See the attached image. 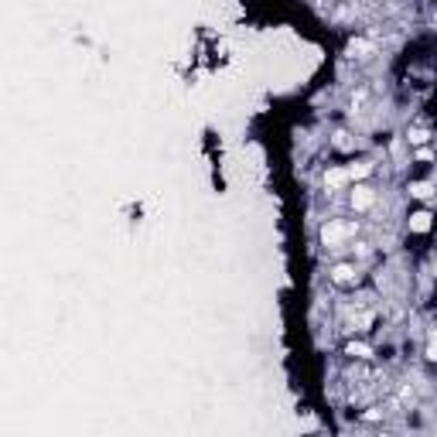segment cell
<instances>
[{
    "label": "cell",
    "instance_id": "6da1fadb",
    "mask_svg": "<svg viewBox=\"0 0 437 437\" xmlns=\"http://www.w3.org/2000/svg\"><path fill=\"white\" fill-rule=\"evenodd\" d=\"M328 277H332V283H338V287H356V283H359V267H356V263H335L332 270H328Z\"/></svg>",
    "mask_w": 437,
    "mask_h": 437
},
{
    "label": "cell",
    "instance_id": "7a4b0ae2",
    "mask_svg": "<svg viewBox=\"0 0 437 437\" xmlns=\"http://www.w3.org/2000/svg\"><path fill=\"white\" fill-rule=\"evenodd\" d=\"M356 232V226L352 222H342V219H332L325 229H321V243H328V246H335V243H342L345 236H352Z\"/></svg>",
    "mask_w": 437,
    "mask_h": 437
},
{
    "label": "cell",
    "instance_id": "3957f363",
    "mask_svg": "<svg viewBox=\"0 0 437 437\" xmlns=\"http://www.w3.org/2000/svg\"><path fill=\"white\" fill-rule=\"evenodd\" d=\"M352 195H349V202L356 212H369V208L376 206V191L369 188V184H356V188H349Z\"/></svg>",
    "mask_w": 437,
    "mask_h": 437
},
{
    "label": "cell",
    "instance_id": "277c9868",
    "mask_svg": "<svg viewBox=\"0 0 437 437\" xmlns=\"http://www.w3.org/2000/svg\"><path fill=\"white\" fill-rule=\"evenodd\" d=\"M431 226H434V215L427 208H420V212L410 215V232H431Z\"/></svg>",
    "mask_w": 437,
    "mask_h": 437
},
{
    "label": "cell",
    "instance_id": "5b68a950",
    "mask_svg": "<svg viewBox=\"0 0 437 437\" xmlns=\"http://www.w3.org/2000/svg\"><path fill=\"white\" fill-rule=\"evenodd\" d=\"M434 195H437V188L431 181H413L410 184V199H417V202H431Z\"/></svg>",
    "mask_w": 437,
    "mask_h": 437
},
{
    "label": "cell",
    "instance_id": "8992f818",
    "mask_svg": "<svg viewBox=\"0 0 437 437\" xmlns=\"http://www.w3.org/2000/svg\"><path fill=\"white\" fill-rule=\"evenodd\" d=\"M352 175H349V168H332L328 175H325V188H342V184H349Z\"/></svg>",
    "mask_w": 437,
    "mask_h": 437
},
{
    "label": "cell",
    "instance_id": "52a82bcc",
    "mask_svg": "<svg viewBox=\"0 0 437 437\" xmlns=\"http://www.w3.org/2000/svg\"><path fill=\"white\" fill-rule=\"evenodd\" d=\"M345 356H349V359H372V349H369L365 342H349V345H345Z\"/></svg>",
    "mask_w": 437,
    "mask_h": 437
},
{
    "label": "cell",
    "instance_id": "ba28073f",
    "mask_svg": "<svg viewBox=\"0 0 437 437\" xmlns=\"http://www.w3.org/2000/svg\"><path fill=\"white\" fill-rule=\"evenodd\" d=\"M407 140H410L413 147H420V144H427V140H431V133H427L424 127H413V130H407Z\"/></svg>",
    "mask_w": 437,
    "mask_h": 437
},
{
    "label": "cell",
    "instance_id": "9c48e42d",
    "mask_svg": "<svg viewBox=\"0 0 437 437\" xmlns=\"http://www.w3.org/2000/svg\"><path fill=\"white\" fill-rule=\"evenodd\" d=\"M427 359H437V328H431L427 335Z\"/></svg>",
    "mask_w": 437,
    "mask_h": 437
},
{
    "label": "cell",
    "instance_id": "30bf717a",
    "mask_svg": "<svg viewBox=\"0 0 437 437\" xmlns=\"http://www.w3.org/2000/svg\"><path fill=\"white\" fill-rule=\"evenodd\" d=\"M434 21H437V11H434Z\"/></svg>",
    "mask_w": 437,
    "mask_h": 437
}]
</instances>
